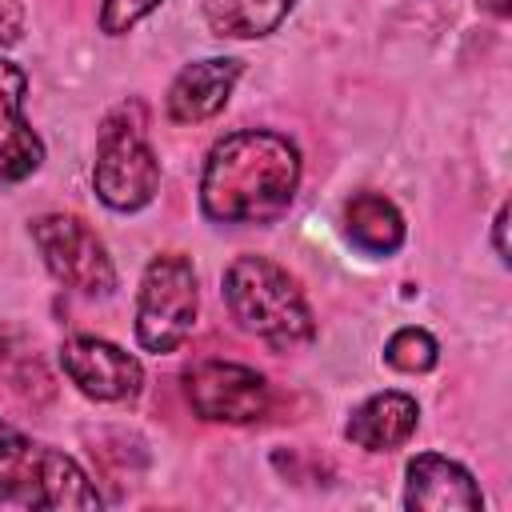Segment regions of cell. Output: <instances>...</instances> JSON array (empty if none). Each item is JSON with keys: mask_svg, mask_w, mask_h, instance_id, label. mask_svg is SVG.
I'll return each mask as SVG.
<instances>
[{"mask_svg": "<svg viewBox=\"0 0 512 512\" xmlns=\"http://www.w3.org/2000/svg\"><path fill=\"white\" fill-rule=\"evenodd\" d=\"M344 224H348L352 244L372 256H388L404 244V216L380 192H356L344 208Z\"/></svg>", "mask_w": 512, "mask_h": 512, "instance_id": "cell-13", "label": "cell"}, {"mask_svg": "<svg viewBox=\"0 0 512 512\" xmlns=\"http://www.w3.org/2000/svg\"><path fill=\"white\" fill-rule=\"evenodd\" d=\"M184 396L200 420L220 424H252L268 412L272 392L256 368L228 360H200L184 372Z\"/></svg>", "mask_w": 512, "mask_h": 512, "instance_id": "cell-7", "label": "cell"}, {"mask_svg": "<svg viewBox=\"0 0 512 512\" xmlns=\"http://www.w3.org/2000/svg\"><path fill=\"white\" fill-rule=\"evenodd\" d=\"M404 504L412 512H476L484 508V496L468 468H460L448 456L424 452L408 464Z\"/></svg>", "mask_w": 512, "mask_h": 512, "instance_id": "cell-9", "label": "cell"}, {"mask_svg": "<svg viewBox=\"0 0 512 512\" xmlns=\"http://www.w3.org/2000/svg\"><path fill=\"white\" fill-rule=\"evenodd\" d=\"M96 196L116 212L144 208L160 188V160L148 144V112L140 100L116 104L96 132Z\"/></svg>", "mask_w": 512, "mask_h": 512, "instance_id": "cell-3", "label": "cell"}, {"mask_svg": "<svg viewBox=\"0 0 512 512\" xmlns=\"http://www.w3.org/2000/svg\"><path fill=\"white\" fill-rule=\"evenodd\" d=\"M300 184V152L280 132L244 128L212 144L200 176V208L216 224H272Z\"/></svg>", "mask_w": 512, "mask_h": 512, "instance_id": "cell-1", "label": "cell"}, {"mask_svg": "<svg viewBox=\"0 0 512 512\" xmlns=\"http://www.w3.org/2000/svg\"><path fill=\"white\" fill-rule=\"evenodd\" d=\"M32 240L48 264V272L84 292V296H108L116 288V268L108 260V248L100 244V236L68 212H48L32 220Z\"/></svg>", "mask_w": 512, "mask_h": 512, "instance_id": "cell-6", "label": "cell"}, {"mask_svg": "<svg viewBox=\"0 0 512 512\" xmlns=\"http://www.w3.org/2000/svg\"><path fill=\"white\" fill-rule=\"evenodd\" d=\"M480 8H484V12H492V16H500V20H504V16H508V8H512V4H508V0H480Z\"/></svg>", "mask_w": 512, "mask_h": 512, "instance_id": "cell-19", "label": "cell"}, {"mask_svg": "<svg viewBox=\"0 0 512 512\" xmlns=\"http://www.w3.org/2000/svg\"><path fill=\"white\" fill-rule=\"evenodd\" d=\"M504 228H508V204H500L496 220H492V232H496V256L508 264V244H504Z\"/></svg>", "mask_w": 512, "mask_h": 512, "instance_id": "cell-18", "label": "cell"}, {"mask_svg": "<svg viewBox=\"0 0 512 512\" xmlns=\"http://www.w3.org/2000/svg\"><path fill=\"white\" fill-rule=\"evenodd\" d=\"M436 356H440V348L424 328H400L384 344V360L392 368H400V372H428L436 364Z\"/></svg>", "mask_w": 512, "mask_h": 512, "instance_id": "cell-15", "label": "cell"}, {"mask_svg": "<svg viewBox=\"0 0 512 512\" xmlns=\"http://www.w3.org/2000/svg\"><path fill=\"white\" fill-rule=\"evenodd\" d=\"M60 368L68 372V380L92 396V400H132L144 388V368L136 356H128L124 348L100 340V336H72L60 348Z\"/></svg>", "mask_w": 512, "mask_h": 512, "instance_id": "cell-8", "label": "cell"}, {"mask_svg": "<svg viewBox=\"0 0 512 512\" xmlns=\"http://www.w3.org/2000/svg\"><path fill=\"white\" fill-rule=\"evenodd\" d=\"M24 88V72L0 60V180H24L44 160V144L24 120Z\"/></svg>", "mask_w": 512, "mask_h": 512, "instance_id": "cell-11", "label": "cell"}, {"mask_svg": "<svg viewBox=\"0 0 512 512\" xmlns=\"http://www.w3.org/2000/svg\"><path fill=\"white\" fill-rule=\"evenodd\" d=\"M240 80V60H228V56H212V60H196L188 68H180V76L172 80L168 88V120L172 124H200L208 116H216L232 88Z\"/></svg>", "mask_w": 512, "mask_h": 512, "instance_id": "cell-10", "label": "cell"}, {"mask_svg": "<svg viewBox=\"0 0 512 512\" xmlns=\"http://www.w3.org/2000/svg\"><path fill=\"white\" fill-rule=\"evenodd\" d=\"M196 272L180 252H160L148 260L136 296V340L144 352H176L196 328Z\"/></svg>", "mask_w": 512, "mask_h": 512, "instance_id": "cell-5", "label": "cell"}, {"mask_svg": "<svg viewBox=\"0 0 512 512\" xmlns=\"http://www.w3.org/2000/svg\"><path fill=\"white\" fill-rule=\"evenodd\" d=\"M24 32V8L20 0H0V48L16 44Z\"/></svg>", "mask_w": 512, "mask_h": 512, "instance_id": "cell-17", "label": "cell"}, {"mask_svg": "<svg viewBox=\"0 0 512 512\" xmlns=\"http://www.w3.org/2000/svg\"><path fill=\"white\" fill-rule=\"evenodd\" d=\"M416 420H420V408L408 392H376L352 412L344 436L356 448L392 452V448L408 444V436L416 432Z\"/></svg>", "mask_w": 512, "mask_h": 512, "instance_id": "cell-12", "label": "cell"}, {"mask_svg": "<svg viewBox=\"0 0 512 512\" xmlns=\"http://www.w3.org/2000/svg\"><path fill=\"white\" fill-rule=\"evenodd\" d=\"M12 344H16V332L0 324V356H4V352H12Z\"/></svg>", "mask_w": 512, "mask_h": 512, "instance_id": "cell-20", "label": "cell"}, {"mask_svg": "<svg viewBox=\"0 0 512 512\" xmlns=\"http://www.w3.org/2000/svg\"><path fill=\"white\" fill-rule=\"evenodd\" d=\"M296 0H200V12L216 36L228 40H256L276 32Z\"/></svg>", "mask_w": 512, "mask_h": 512, "instance_id": "cell-14", "label": "cell"}, {"mask_svg": "<svg viewBox=\"0 0 512 512\" xmlns=\"http://www.w3.org/2000/svg\"><path fill=\"white\" fill-rule=\"evenodd\" d=\"M160 0H100V28L108 36H124L136 20H144Z\"/></svg>", "mask_w": 512, "mask_h": 512, "instance_id": "cell-16", "label": "cell"}, {"mask_svg": "<svg viewBox=\"0 0 512 512\" xmlns=\"http://www.w3.org/2000/svg\"><path fill=\"white\" fill-rule=\"evenodd\" d=\"M224 300L240 328L276 352H292L316 336V320L300 284L268 256H236L224 268Z\"/></svg>", "mask_w": 512, "mask_h": 512, "instance_id": "cell-2", "label": "cell"}, {"mask_svg": "<svg viewBox=\"0 0 512 512\" xmlns=\"http://www.w3.org/2000/svg\"><path fill=\"white\" fill-rule=\"evenodd\" d=\"M0 492L28 508H100L80 464L0 420Z\"/></svg>", "mask_w": 512, "mask_h": 512, "instance_id": "cell-4", "label": "cell"}]
</instances>
